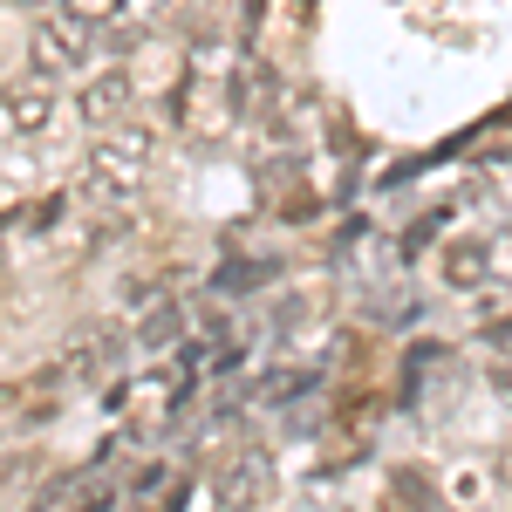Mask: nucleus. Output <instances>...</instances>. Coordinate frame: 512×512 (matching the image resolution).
I'll use <instances>...</instances> for the list:
<instances>
[{
  "label": "nucleus",
  "mask_w": 512,
  "mask_h": 512,
  "mask_svg": "<svg viewBox=\"0 0 512 512\" xmlns=\"http://www.w3.org/2000/svg\"><path fill=\"white\" fill-rule=\"evenodd\" d=\"M151 151H158V137H151L144 123H110V130H96V144H89V158H82L76 192L89 198L96 212L137 205V185H144V171H151Z\"/></svg>",
  "instance_id": "1"
},
{
  "label": "nucleus",
  "mask_w": 512,
  "mask_h": 512,
  "mask_svg": "<svg viewBox=\"0 0 512 512\" xmlns=\"http://www.w3.org/2000/svg\"><path fill=\"white\" fill-rule=\"evenodd\" d=\"M28 55L48 76H76L82 62L96 55V21L76 14V7H41L35 28H28Z\"/></svg>",
  "instance_id": "2"
},
{
  "label": "nucleus",
  "mask_w": 512,
  "mask_h": 512,
  "mask_svg": "<svg viewBox=\"0 0 512 512\" xmlns=\"http://www.w3.org/2000/svg\"><path fill=\"white\" fill-rule=\"evenodd\" d=\"M123 349H130V342H123L117 321H89V328L69 335V349H62V376H69V383H89V390H96V383H117Z\"/></svg>",
  "instance_id": "3"
},
{
  "label": "nucleus",
  "mask_w": 512,
  "mask_h": 512,
  "mask_svg": "<svg viewBox=\"0 0 512 512\" xmlns=\"http://www.w3.org/2000/svg\"><path fill=\"white\" fill-rule=\"evenodd\" d=\"M48 123H55V76L48 69L0 82V137H41Z\"/></svg>",
  "instance_id": "4"
},
{
  "label": "nucleus",
  "mask_w": 512,
  "mask_h": 512,
  "mask_svg": "<svg viewBox=\"0 0 512 512\" xmlns=\"http://www.w3.org/2000/svg\"><path fill=\"white\" fill-rule=\"evenodd\" d=\"M212 499L219 506H267L274 499V458L267 451H233L212 478Z\"/></svg>",
  "instance_id": "5"
},
{
  "label": "nucleus",
  "mask_w": 512,
  "mask_h": 512,
  "mask_svg": "<svg viewBox=\"0 0 512 512\" xmlns=\"http://www.w3.org/2000/svg\"><path fill=\"white\" fill-rule=\"evenodd\" d=\"M110 451L117 444H103L89 465H76V472H55V478H41V506H103V499H117V485L103 478V465H110Z\"/></svg>",
  "instance_id": "6"
},
{
  "label": "nucleus",
  "mask_w": 512,
  "mask_h": 512,
  "mask_svg": "<svg viewBox=\"0 0 512 512\" xmlns=\"http://www.w3.org/2000/svg\"><path fill=\"white\" fill-rule=\"evenodd\" d=\"M492 239L485 233H451L444 239V253H437V274H444V287H458V294H472V287H485L492 280Z\"/></svg>",
  "instance_id": "7"
},
{
  "label": "nucleus",
  "mask_w": 512,
  "mask_h": 512,
  "mask_svg": "<svg viewBox=\"0 0 512 512\" xmlns=\"http://www.w3.org/2000/svg\"><path fill=\"white\" fill-rule=\"evenodd\" d=\"M130 103H137V76H130V69H96V76L82 82V96H76V110L96 123V130L123 123V117H130Z\"/></svg>",
  "instance_id": "8"
},
{
  "label": "nucleus",
  "mask_w": 512,
  "mask_h": 512,
  "mask_svg": "<svg viewBox=\"0 0 512 512\" xmlns=\"http://www.w3.org/2000/svg\"><path fill=\"white\" fill-rule=\"evenodd\" d=\"M178 335H185V308H178L171 294H151V308H144V321H137V349L164 355Z\"/></svg>",
  "instance_id": "9"
},
{
  "label": "nucleus",
  "mask_w": 512,
  "mask_h": 512,
  "mask_svg": "<svg viewBox=\"0 0 512 512\" xmlns=\"http://www.w3.org/2000/svg\"><path fill=\"white\" fill-rule=\"evenodd\" d=\"M390 499H424V506H437V485L424 472H396L390 478Z\"/></svg>",
  "instance_id": "10"
},
{
  "label": "nucleus",
  "mask_w": 512,
  "mask_h": 512,
  "mask_svg": "<svg viewBox=\"0 0 512 512\" xmlns=\"http://www.w3.org/2000/svg\"><path fill=\"white\" fill-rule=\"evenodd\" d=\"M55 219H62V198H41L28 212H14V226H55Z\"/></svg>",
  "instance_id": "11"
},
{
  "label": "nucleus",
  "mask_w": 512,
  "mask_h": 512,
  "mask_svg": "<svg viewBox=\"0 0 512 512\" xmlns=\"http://www.w3.org/2000/svg\"><path fill=\"white\" fill-rule=\"evenodd\" d=\"M239 7H246V14H239V28H246V35H253V28H260V21H267V0H239Z\"/></svg>",
  "instance_id": "12"
},
{
  "label": "nucleus",
  "mask_w": 512,
  "mask_h": 512,
  "mask_svg": "<svg viewBox=\"0 0 512 512\" xmlns=\"http://www.w3.org/2000/svg\"><path fill=\"white\" fill-rule=\"evenodd\" d=\"M287 14H294V28H308L315 21V0H287Z\"/></svg>",
  "instance_id": "13"
},
{
  "label": "nucleus",
  "mask_w": 512,
  "mask_h": 512,
  "mask_svg": "<svg viewBox=\"0 0 512 512\" xmlns=\"http://www.w3.org/2000/svg\"><path fill=\"white\" fill-rule=\"evenodd\" d=\"M21 7H28V14H41V7H62V0H21Z\"/></svg>",
  "instance_id": "14"
}]
</instances>
